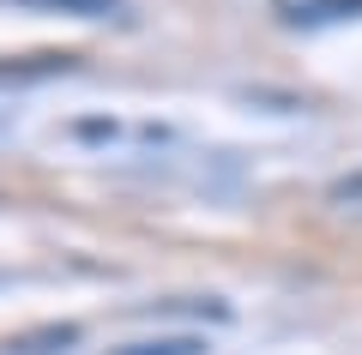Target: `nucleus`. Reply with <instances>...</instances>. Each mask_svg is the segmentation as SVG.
<instances>
[{
    "label": "nucleus",
    "mask_w": 362,
    "mask_h": 355,
    "mask_svg": "<svg viewBox=\"0 0 362 355\" xmlns=\"http://www.w3.org/2000/svg\"><path fill=\"white\" fill-rule=\"evenodd\" d=\"M61 133L73 145H90V151H163V145H175V127L127 121V114H85V121H66Z\"/></svg>",
    "instance_id": "f257e3e1"
},
{
    "label": "nucleus",
    "mask_w": 362,
    "mask_h": 355,
    "mask_svg": "<svg viewBox=\"0 0 362 355\" xmlns=\"http://www.w3.org/2000/svg\"><path fill=\"white\" fill-rule=\"evenodd\" d=\"M278 18L284 25H344V18H362V0H278Z\"/></svg>",
    "instance_id": "f03ea898"
},
{
    "label": "nucleus",
    "mask_w": 362,
    "mask_h": 355,
    "mask_svg": "<svg viewBox=\"0 0 362 355\" xmlns=\"http://www.w3.org/2000/svg\"><path fill=\"white\" fill-rule=\"evenodd\" d=\"M61 73H73V54H25V61L0 54V85H42Z\"/></svg>",
    "instance_id": "7ed1b4c3"
},
{
    "label": "nucleus",
    "mask_w": 362,
    "mask_h": 355,
    "mask_svg": "<svg viewBox=\"0 0 362 355\" xmlns=\"http://www.w3.org/2000/svg\"><path fill=\"white\" fill-rule=\"evenodd\" d=\"M109 355H206V337H151V343H127V349H109Z\"/></svg>",
    "instance_id": "20e7f679"
},
{
    "label": "nucleus",
    "mask_w": 362,
    "mask_h": 355,
    "mask_svg": "<svg viewBox=\"0 0 362 355\" xmlns=\"http://www.w3.org/2000/svg\"><path fill=\"white\" fill-rule=\"evenodd\" d=\"M25 6H49V13H73V18H109V13H121V0H25Z\"/></svg>",
    "instance_id": "39448f33"
},
{
    "label": "nucleus",
    "mask_w": 362,
    "mask_h": 355,
    "mask_svg": "<svg viewBox=\"0 0 362 355\" xmlns=\"http://www.w3.org/2000/svg\"><path fill=\"white\" fill-rule=\"evenodd\" d=\"M338 199H362V175H350V181H338Z\"/></svg>",
    "instance_id": "423d86ee"
},
{
    "label": "nucleus",
    "mask_w": 362,
    "mask_h": 355,
    "mask_svg": "<svg viewBox=\"0 0 362 355\" xmlns=\"http://www.w3.org/2000/svg\"><path fill=\"white\" fill-rule=\"evenodd\" d=\"M0 283H6V271H0Z\"/></svg>",
    "instance_id": "0eeeda50"
}]
</instances>
